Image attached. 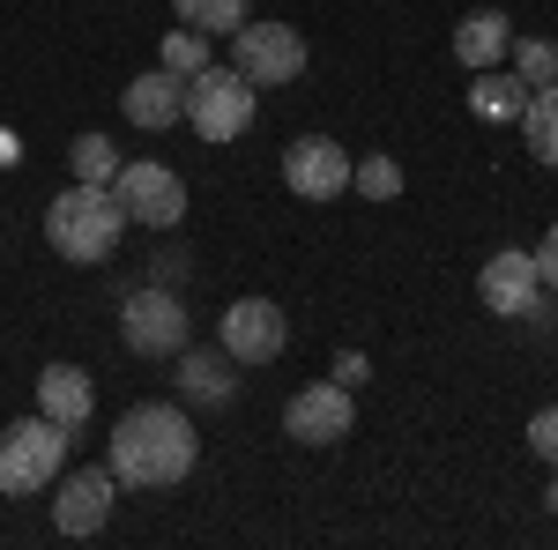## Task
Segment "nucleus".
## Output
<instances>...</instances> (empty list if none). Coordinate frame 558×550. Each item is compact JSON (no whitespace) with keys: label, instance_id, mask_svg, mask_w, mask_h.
Segmentation results:
<instances>
[{"label":"nucleus","instance_id":"nucleus-1","mask_svg":"<svg viewBox=\"0 0 558 550\" xmlns=\"http://www.w3.org/2000/svg\"><path fill=\"white\" fill-rule=\"evenodd\" d=\"M202 462V431L179 402H134L105 439V468L120 476V491H172Z\"/></svg>","mask_w":558,"mask_h":550},{"label":"nucleus","instance_id":"nucleus-2","mask_svg":"<svg viewBox=\"0 0 558 550\" xmlns=\"http://www.w3.org/2000/svg\"><path fill=\"white\" fill-rule=\"evenodd\" d=\"M120 231H128V209H120V194L112 186H60L52 201H45V246L60 260H75V268H97V260L120 254Z\"/></svg>","mask_w":558,"mask_h":550},{"label":"nucleus","instance_id":"nucleus-3","mask_svg":"<svg viewBox=\"0 0 558 550\" xmlns=\"http://www.w3.org/2000/svg\"><path fill=\"white\" fill-rule=\"evenodd\" d=\"M68 424H52L45 410L0 424V499H38L60 484V462H68Z\"/></svg>","mask_w":558,"mask_h":550},{"label":"nucleus","instance_id":"nucleus-4","mask_svg":"<svg viewBox=\"0 0 558 550\" xmlns=\"http://www.w3.org/2000/svg\"><path fill=\"white\" fill-rule=\"evenodd\" d=\"M260 120V89L239 75V68H202V75H186V127L216 142V149H231V142H246V127Z\"/></svg>","mask_w":558,"mask_h":550},{"label":"nucleus","instance_id":"nucleus-5","mask_svg":"<svg viewBox=\"0 0 558 550\" xmlns=\"http://www.w3.org/2000/svg\"><path fill=\"white\" fill-rule=\"evenodd\" d=\"M305 60H313V52H305L299 23H254V15H246V23L231 30V68L254 89H291L305 75Z\"/></svg>","mask_w":558,"mask_h":550},{"label":"nucleus","instance_id":"nucleus-6","mask_svg":"<svg viewBox=\"0 0 558 550\" xmlns=\"http://www.w3.org/2000/svg\"><path fill=\"white\" fill-rule=\"evenodd\" d=\"M120 342L134 357H179L186 350V297L165 283H142L120 297Z\"/></svg>","mask_w":558,"mask_h":550},{"label":"nucleus","instance_id":"nucleus-7","mask_svg":"<svg viewBox=\"0 0 558 550\" xmlns=\"http://www.w3.org/2000/svg\"><path fill=\"white\" fill-rule=\"evenodd\" d=\"M283 342H291V320H283L276 297H231L223 320H216V350L231 365H276Z\"/></svg>","mask_w":558,"mask_h":550},{"label":"nucleus","instance_id":"nucleus-8","mask_svg":"<svg viewBox=\"0 0 558 550\" xmlns=\"http://www.w3.org/2000/svg\"><path fill=\"white\" fill-rule=\"evenodd\" d=\"M112 194H120L128 223H149V231H179V216H186V179L172 164H157V157L120 164L112 171Z\"/></svg>","mask_w":558,"mask_h":550},{"label":"nucleus","instance_id":"nucleus-9","mask_svg":"<svg viewBox=\"0 0 558 550\" xmlns=\"http://www.w3.org/2000/svg\"><path fill=\"white\" fill-rule=\"evenodd\" d=\"M350 424H357V387H343V380H313L283 402V431L299 447H343Z\"/></svg>","mask_w":558,"mask_h":550},{"label":"nucleus","instance_id":"nucleus-10","mask_svg":"<svg viewBox=\"0 0 558 550\" xmlns=\"http://www.w3.org/2000/svg\"><path fill=\"white\" fill-rule=\"evenodd\" d=\"M536 297H544V276H536V254L529 246H499V254L476 268V305L492 320H529Z\"/></svg>","mask_w":558,"mask_h":550},{"label":"nucleus","instance_id":"nucleus-11","mask_svg":"<svg viewBox=\"0 0 558 550\" xmlns=\"http://www.w3.org/2000/svg\"><path fill=\"white\" fill-rule=\"evenodd\" d=\"M283 186H291L299 201H343L350 194V149L328 142V134H299V142L283 149Z\"/></svg>","mask_w":558,"mask_h":550},{"label":"nucleus","instance_id":"nucleus-12","mask_svg":"<svg viewBox=\"0 0 558 550\" xmlns=\"http://www.w3.org/2000/svg\"><path fill=\"white\" fill-rule=\"evenodd\" d=\"M52 491H60V499H52V528H60V536H105V521L120 506V476H112V468H75V476H60Z\"/></svg>","mask_w":558,"mask_h":550},{"label":"nucleus","instance_id":"nucleus-13","mask_svg":"<svg viewBox=\"0 0 558 550\" xmlns=\"http://www.w3.org/2000/svg\"><path fill=\"white\" fill-rule=\"evenodd\" d=\"M120 112H128V127L165 134V127L186 120V83H179L172 68H149V75H134V83L120 89Z\"/></svg>","mask_w":558,"mask_h":550},{"label":"nucleus","instance_id":"nucleus-14","mask_svg":"<svg viewBox=\"0 0 558 550\" xmlns=\"http://www.w3.org/2000/svg\"><path fill=\"white\" fill-rule=\"evenodd\" d=\"M38 410L52 424H68V431H83L97 417V380H89L83 365H45L38 372Z\"/></svg>","mask_w":558,"mask_h":550},{"label":"nucleus","instance_id":"nucleus-15","mask_svg":"<svg viewBox=\"0 0 558 550\" xmlns=\"http://www.w3.org/2000/svg\"><path fill=\"white\" fill-rule=\"evenodd\" d=\"M239 394V365L223 350H179V402L194 410H223Z\"/></svg>","mask_w":558,"mask_h":550},{"label":"nucleus","instance_id":"nucleus-16","mask_svg":"<svg viewBox=\"0 0 558 550\" xmlns=\"http://www.w3.org/2000/svg\"><path fill=\"white\" fill-rule=\"evenodd\" d=\"M507 45H514V23H507L499 8H470V15L454 23V60H462L470 75H476V68H499Z\"/></svg>","mask_w":558,"mask_h":550},{"label":"nucleus","instance_id":"nucleus-17","mask_svg":"<svg viewBox=\"0 0 558 550\" xmlns=\"http://www.w3.org/2000/svg\"><path fill=\"white\" fill-rule=\"evenodd\" d=\"M521 105H529V83H521L507 60H499V68H476V75H470V112L484 120V127H514Z\"/></svg>","mask_w":558,"mask_h":550},{"label":"nucleus","instance_id":"nucleus-18","mask_svg":"<svg viewBox=\"0 0 558 550\" xmlns=\"http://www.w3.org/2000/svg\"><path fill=\"white\" fill-rule=\"evenodd\" d=\"M514 127H521V142H529V157L558 171V83L529 89V105H521V120H514Z\"/></svg>","mask_w":558,"mask_h":550},{"label":"nucleus","instance_id":"nucleus-19","mask_svg":"<svg viewBox=\"0 0 558 550\" xmlns=\"http://www.w3.org/2000/svg\"><path fill=\"white\" fill-rule=\"evenodd\" d=\"M172 15L186 30H202V38H231L254 15V0H172Z\"/></svg>","mask_w":558,"mask_h":550},{"label":"nucleus","instance_id":"nucleus-20","mask_svg":"<svg viewBox=\"0 0 558 550\" xmlns=\"http://www.w3.org/2000/svg\"><path fill=\"white\" fill-rule=\"evenodd\" d=\"M507 60H514V75L529 89L558 83V38H514V45H507Z\"/></svg>","mask_w":558,"mask_h":550},{"label":"nucleus","instance_id":"nucleus-21","mask_svg":"<svg viewBox=\"0 0 558 550\" xmlns=\"http://www.w3.org/2000/svg\"><path fill=\"white\" fill-rule=\"evenodd\" d=\"M112 171H120V142L112 134H75V179H89V186H112Z\"/></svg>","mask_w":558,"mask_h":550},{"label":"nucleus","instance_id":"nucleus-22","mask_svg":"<svg viewBox=\"0 0 558 550\" xmlns=\"http://www.w3.org/2000/svg\"><path fill=\"white\" fill-rule=\"evenodd\" d=\"M350 186H357V201H402V164L395 157H357Z\"/></svg>","mask_w":558,"mask_h":550},{"label":"nucleus","instance_id":"nucleus-23","mask_svg":"<svg viewBox=\"0 0 558 550\" xmlns=\"http://www.w3.org/2000/svg\"><path fill=\"white\" fill-rule=\"evenodd\" d=\"M209 45L216 38H202V30H172L165 52H157V68H172L179 83H186V75H202V68H209Z\"/></svg>","mask_w":558,"mask_h":550},{"label":"nucleus","instance_id":"nucleus-24","mask_svg":"<svg viewBox=\"0 0 558 550\" xmlns=\"http://www.w3.org/2000/svg\"><path fill=\"white\" fill-rule=\"evenodd\" d=\"M529 447H536V462H544V468H558V402L529 417Z\"/></svg>","mask_w":558,"mask_h":550},{"label":"nucleus","instance_id":"nucleus-25","mask_svg":"<svg viewBox=\"0 0 558 550\" xmlns=\"http://www.w3.org/2000/svg\"><path fill=\"white\" fill-rule=\"evenodd\" d=\"M149 283L179 291V283H186V246H157V254H149Z\"/></svg>","mask_w":558,"mask_h":550},{"label":"nucleus","instance_id":"nucleus-26","mask_svg":"<svg viewBox=\"0 0 558 550\" xmlns=\"http://www.w3.org/2000/svg\"><path fill=\"white\" fill-rule=\"evenodd\" d=\"M536 276H544V291H558V223L536 239Z\"/></svg>","mask_w":558,"mask_h":550},{"label":"nucleus","instance_id":"nucleus-27","mask_svg":"<svg viewBox=\"0 0 558 550\" xmlns=\"http://www.w3.org/2000/svg\"><path fill=\"white\" fill-rule=\"evenodd\" d=\"M328 380H343V387H365V380H373V365H365V350H343Z\"/></svg>","mask_w":558,"mask_h":550},{"label":"nucleus","instance_id":"nucleus-28","mask_svg":"<svg viewBox=\"0 0 558 550\" xmlns=\"http://www.w3.org/2000/svg\"><path fill=\"white\" fill-rule=\"evenodd\" d=\"M15 157H23V149H15V134L0 127V164H15Z\"/></svg>","mask_w":558,"mask_h":550},{"label":"nucleus","instance_id":"nucleus-29","mask_svg":"<svg viewBox=\"0 0 558 550\" xmlns=\"http://www.w3.org/2000/svg\"><path fill=\"white\" fill-rule=\"evenodd\" d=\"M544 506H551V521H558V468H551V491H544Z\"/></svg>","mask_w":558,"mask_h":550}]
</instances>
